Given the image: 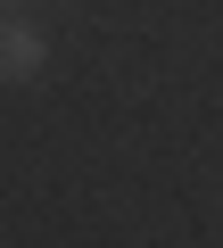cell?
Here are the masks:
<instances>
[{
  "instance_id": "cell-1",
  "label": "cell",
  "mask_w": 223,
  "mask_h": 248,
  "mask_svg": "<svg viewBox=\"0 0 223 248\" xmlns=\"http://www.w3.org/2000/svg\"><path fill=\"white\" fill-rule=\"evenodd\" d=\"M42 58H50L42 25H25V17H0V83H33V75H42Z\"/></svg>"
}]
</instances>
